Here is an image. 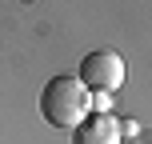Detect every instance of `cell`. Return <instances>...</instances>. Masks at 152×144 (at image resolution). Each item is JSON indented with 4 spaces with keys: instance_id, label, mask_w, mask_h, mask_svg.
Segmentation results:
<instances>
[{
    "instance_id": "2",
    "label": "cell",
    "mask_w": 152,
    "mask_h": 144,
    "mask_svg": "<svg viewBox=\"0 0 152 144\" xmlns=\"http://www.w3.org/2000/svg\"><path fill=\"white\" fill-rule=\"evenodd\" d=\"M76 80L84 84L88 92H96V96H108V92H116L124 84V60L120 52H112V48H96V52H88L80 60V76Z\"/></svg>"
},
{
    "instance_id": "1",
    "label": "cell",
    "mask_w": 152,
    "mask_h": 144,
    "mask_svg": "<svg viewBox=\"0 0 152 144\" xmlns=\"http://www.w3.org/2000/svg\"><path fill=\"white\" fill-rule=\"evenodd\" d=\"M40 116L52 128H76L88 116V88L76 76H52L40 92Z\"/></svg>"
},
{
    "instance_id": "3",
    "label": "cell",
    "mask_w": 152,
    "mask_h": 144,
    "mask_svg": "<svg viewBox=\"0 0 152 144\" xmlns=\"http://www.w3.org/2000/svg\"><path fill=\"white\" fill-rule=\"evenodd\" d=\"M124 140V128L112 112H88L80 124L72 128V144H120Z\"/></svg>"
}]
</instances>
